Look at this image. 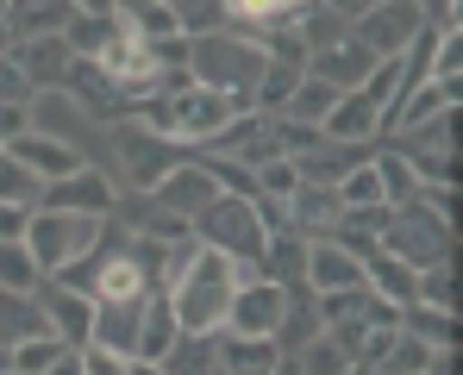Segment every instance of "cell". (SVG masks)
Here are the masks:
<instances>
[{"instance_id": "816d5d0a", "label": "cell", "mask_w": 463, "mask_h": 375, "mask_svg": "<svg viewBox=\"0 0 463 375\" xmlns=\"http://www.w3.org/2000/svg\"><path fill=\"white\" fill-rule=\"evenodd\" d=\"M345 375H388V370H383V363H351Z\"/></svg>"}, {"instance_id": "2e32d148", "label": "cell", "mask_w": 463, "mask_h": 375, "mask_svg": "<svg viewBox=\"0 0 463 375\" xmlns=\"http://www.w3.org/2000/svg\"><path fill=\"white\" fill-rule=\"evenodd\" d=\"M364 156H370L364 145H338V138L313 132V138H307L301 150H295L288 163H295V175H301V182H319V188H338V182H345V169H357Z\"/></svg>"}, {"instance_id": "f35d334b", "label": "cell", "mask_w": 463, "mask_h": 375, "mask_svg": "<svg viewBox=\"0 0 463 375\" xmlns=\"http://www.w3.org/2000/svg\"><path fill=\"white\" fill-rule=\"evenodd\" d=\"M232 19H269V25H282V19H295L307 0H220Z\"/></svg>"}, {"instance_id": "bcb514c9", "label": "cell", "mask_w": 463, "mask_h": 375, "mask_svg": "<svg viewBox=\"0 0 463 375\" xmlns=\"http://www.w3.org/2000/svg\"><path fill=\"white\" fill-rule=\"evenodd\" d=\"M51 375H88V370H81V344H70V351L51 363Z\"/></svg>"}, {"instance_id": "d4e9b609", "label": "cell", "mask_w": 463, "mask_h": 375, "mask_svg": "<svg viewBox=\"0 0 463 375\" xmlns=\"http://www.w3.org/2000/svg\"><path fill=\"white\" fill-rule=\"evenodd\" d=\"M319 306H313V288H288V306H282V325H276V351L295 357L307 338H319Z\"/></svg>"}, {"instance_id": "ee69618b", "label": "cell", "mask_w": 463, "mask_h": 375, "mask_svg": "<svg viewBox=\"0 0 463 375\" xmlns=\"http://www.w3.org/2000/svg\"><path fill=\"white\" fill-rule=\"evenodd\" d=\"M413 6H420V13H426L432 25H445V32L458 25V0H413Z\"/></svg>"}, {"instance_id": "7a4b0ae2", "label": "cell", "mask_w": 463, "mask_h": 375, "mask_svg": "<svg viewBox=\"0 0 463 375\" xmlns=\"http://www.w3.org/2000/svg\"><path fill=\"white\" fill-rule=\"evenodd\" d=\"M188 75L201 88H220V94L250 100V88L263 75V44L250 32H226V25L220 32H201V38H188Z\"/></svg>"}, {"instance_id": "ab89813d", "label": "cell", "mask_w": 463, "mask_h": 375, "mask_svg": "<svg viewBox=\"0 0 463 375\" xmlns=\"http://www.w3.org/2000/svg\"><path fill=\"white\" fill-rule=\"evenodd\" d=\"M32 100H38V94H32V81H25L19 63L0 51V107H32Z\"/></svg>"}, {"instance_id": "5bb4252c", "label": "cell", "mask_w": 463, "mask_h": 375, "mask_svg": "<svg viewBox=\"0 0 463 375\" xmlns=\"http://www.w3.org/2000/svg\"><path fill=\"white\" fill-rule=\"evenodd\" d=\"M6 57L32 81V94H57L63 75H70V38H63V32H57V38H13Z\"/></svg>"}, {"instance_id": "603a6c76", "label": "cell", "mask_w": 463, "mask_h": 375, "mask_svg": "<svg viewBox=\"0 0 463 375\" xmlns=\"http://www.w3.org/2000/svg\"><path fill=\"white\" fill-rule=\"evenodd\" d=\"M401 332L420 338L426 351H458V306H401Z\"/></svg>"}, {"instance_id": "f5cc1de1", "label": "cell", "mask_w": 463, "mask_h": 375, "mask_svg": "<svg viewBox=\"0 0 463 375\" xmlns=\"http://www.w3.org/2000/svg\"><path fill=\"white\" fill-rule=\"evenodd\" d=\"M0 375H6V370H0Z\"/></svg>"}, {"instance_id": "30bf717a", "label": "cell", "mask_w": 463, "mask_h": 375, "mask_svg": "<svg viewBox=\"0 0 463 375\" xmlns=\"http://www.w3.org/2000/svg\"><path fill=\"white\" fill-rule=\"evenodd\" d=\"M57 94H70V107H81L88 119H126V94H119V81L100 70L94 57H70V75H63Z\"/></svg>"}, {"instance_id": "8fae6325", "label": "cell", "mask_w": 463, "mask_h": 375, "mask_svg": "<svg viewBox=\"0 0 463 375\" xmlns=\"http://www.w3.org/2000/svg\"><path fill=\"white\" fill-rule=\"evenodd\" d=\"M220 194H226V188L207 175V163H201V156L175 163V169H169V175H163V182L151 188L156 207H169V213H182V220H194V213H201V207H213Z\"/></svg>"}, {"instance_id": "9a60e30c", "label": "cell", "mask_w": 463, "mask_h": 375, "mask_svg": "<svg viewBox=\"0 0 463 375\" xmlns=\"http://www.w3.org/2000/svg\"><path fill=\"white\" fill-rule=\"evenodd\" d=\"M145 300L151 295H126V300H94V332L88 344H107L113 357H138V325H145Z\"/></svg>"}, {"instance_id": "1f68e13d", "label": "cell", "mask_w": 463, "mask_h": 375, "mask_svg": "<svg viewBox=\"0 0 463 375\" xmlns=\"http://www.w3.org/2000/svg\"><path fill=\"white\" fill-rule=\"evenodd\" d=\"M338 107V88H326V81H313L301 75V88H295V100H288V113L282 119H301V126H326V113Z\"/></svg>"}, {"instance_id": "6da1fadb", "label": "cell", "mask_w": 463, "mask_h": 375, "mask_svg": "<svg viewBox=\"0 0 463 375\" xmlns=\"http://www.w3.org/2000/svg\"><path fill=\"white\" fill-rule=\"evenodd\" d=\"M232 288H238V263L220 257L213 244H194V250L182 257L175 282H169V313H175L182 338H220Z\"/></svg>"}, {"instance_id": "ffe728a7", "label": "cell", "mask_w": 463, "mask_h": 375, "mask_svg": "<svg viewBox=\"0 0 463 375\" xmlns=\"http://www.w3.org/2000/svg\"><path fill=\"white\" fill-rule=\"evenodd\" d=\"M70 19H76V0H13L0 38H57L70 32Z\"/></svg>"}, {"instance_id": "f6af8a7d", "label": "cell", "mask_w": 463, "mask_h": 375, "mask_svg": "<svg viewBox=\"0 0 463 375\" xmlns=\"http://www.w3.org/2000/svg\"><path fill=\"white\" fill-rule=\"evenodd\" d=\"M319 6H332L338 19H364L370 6H383V0H319Z\"/></svg>"}, {"instance_id": "ac0fdd59", "label": "cell", "mask_w": 463, "mask_h": 375, "mask_svg": "<svg viewBox=\"0 0 463 375\" xmlns=\"http://www.w3.org/2000/svg\"><path fill=\"white\" fill-rule=\"evenodd\" d=\"M307 288L313 295H338V288H364V257H351L332 238L307 244Z\"/></svg>"}, {"instance_id": "4316f807", "label": "cell", "mask_w": 463, "mask_h": 375, "mask_svg": "<svg viewBox=\"0 0 463 375\" xmlns=\"http://www.w3.org/2000/svg\"><path fill=\"white\" fill-rule=\"evenodd\" d=\"M364 282H370L383 300H394V306L413 300V269H407L401 257H388V250H370V257H364Z\"/></svg>"}, {"instance_id": "836d02e7", "label": "cell", "mask_w": 463, "mask_h": 375, "mask_svg": "<svg viewBox=\"0 0 463 375\" xmlns=\"http://www.w3.org/2000/svg\"><path fill=\"white\" fill-rule=\"evenodd\" d=\"M295 370H301V375H345V370H351V357L338 351L332 332H319V338H307V344L295 351Z\"/></svg>"}, {"instance_id": "277c9868", "label": "cell", "mask_w": 463, "mask_h": 375, "mask_svg": "<svg viewBox=\"0 0 463 375\" xmlns=\"http://www.w3.org/2000/svg\"><path fill=\"white\" fill-rule=\"evenodd\" d=\"M376 250L401 257L407 269L451 263V250H458V220L432 213L426 201H413V207H394V213H388V225H383V238H376Z\"/></svg>"}, {"instance_id": "e0dca14e", "label": "cell", "mask_w": 463, "mask_h": 375, "mask_svg": "<svg viewBox=\"0 0 463 375\" xmlns=\"http://www.w3.org/2000/svg\"><path fill=\"white\" fill-rule=\"evenodd\" d=\"M376 63H383V57H370V51H364V44H357V38L345 32L338 44H326V51H313V57H307V75L345 94V88H357V81L376 70Z\"/></svg>"}, {"instance_id": "7402d4cb", "label": "cell", "mask_w": 463, "mask_h": 375, "mask_svg": "<svg viewBox=\"0 0 463 375\" xmlns=\"http://www.w3.org/2000/svg\"><path fill=\"white\" fill-rule=\"evenodd\" d=\"M182 344V325H175V313H169V295H151L145 300V325H138V363H169V351Z\"/></svg>"}, {"instance_id": "83f0119b", "label": "cell", "mask_w": 463, "mask_h": 375, "mask_svg": "<svg viewBox=\"0 0 463 375\" xmlns=\"http://www.w3.org/2000/svg\"><path fill=\"white\" fill-rule=\"evenodd\" d=\"M44 269L32 263L25 238H0V295H38Z\"/></svg>"}, {"instance_id": "cb8c5ba5", "label": "cell", "mask_w": 463, "mask_h": 375, "mask_svg": "<svg viewBox=\"0 0 463 375\" xmlns=\"http://www.w3.org/2000/svg\"><path fill=\"white\" fill-rule=\"evenodd\" d=\"M25 338H51V319H44L38 295H0V351H13Z\"/></svg>"}, {"instance_id": "e575fe53", "label": "cell", "mask_w": 463, "mask_h": 375, "mask_svg": "<svg viewBox=\"0 0 463 375\" xmlns=\"http://www.w3.org/2000/svg\"><path fill=\"white\" fill-rule=\"evenodd\" d=\"M163 6L175 13L182 38H201V32H220V25H226V6H220V0H163Z\"/></svg>"}, {"instance_id": "7dc6e473", "label": "cell", "mask_w": 463, "mask_h": 375, "mask_svg": "<svg viewBox=\"0 0 463 375\" xmlns=\"http://www.w3.org/2000/svg\"><path fill=\"white\" fill-rule=\"evenodd\" d=\"M426 375H458V351H439V357H432V370Z\"/></svg>"}, {"instance_id": "4dcf8cb0", "label": "cell", "mask_w": 463, "mask_h": 375, "mask_svg": "<svg viewBox=\"0 0 463 375\" xmlns=\"http://www.w3.org/2000/svg\"><path fill=\"white\" fill-rule=\"evenodd\" d=\"M113 25H119L113 13H76L70 32H63V38H70V57H100L107 38H113Z\"/></svg>"}, {"instance_id": "8d00e7d4", "label": "cell", "mask_w": 463, "mask_h": 375, "mask_svg": "<svg viewBox=\"0 0 463 375\" xmlns=\"http://www.w3.org/2000/svg\"><path fill=\"white\" fill-rule=\"evenodd\" d=\"M250 175H257V194H269V201H288V194L301 188V175H295L288 156H269V163H257Z\"/></svg>"}, {"instance_id": "ba28073f", "label": "cell", "mask_w": 463, "mask_h": 375, "mask_svg": "<svg viewBox=\"0 0 463 375\" xmlns=\"http://www.w3.org/2000/svg\"><path fill=\"white\" fill-rule=\"evenodd\" d=\"M38 207H57V213H94V220H107V213H119V182L107 175V169H76V175H63V182H44L38 188Z\"/></svg>"}, {"instance_id": "52a82bcc", "label": "cell", "mask_w": 463, "mask_h": 375, "mask_svg": "<svg viewBox=\"0 0 463 375\" xmlns=\"http://www.w3.org/2000/svg\"><path fill=\"white\" fill-rule=\"evenodd\" d=\"M282 306H288V288H276L257 269H238V288H232V306H226V325L220 332L226 338H276Z\"/></svg>"}, {"instance_id": "8992f818", "label": "cell", "mask_w": 463, "mask_h": 375, "mask_svg": "<svg viewBox=\"0 0 463 375\" xmlns=\"http://www.w3.org/2000/svg\"><path fill=\"white\" fill-rule=\"evenodd\" d=\"M107 145L119 150V169H126V182L138 188V194H151L156 182L175 169V163H188L194 150L175 145V138H163V132H151V126H138V119H113V138Z\"/></svg>"}, {"instance_id": "7bdbcfd3", "label": "cell", "mask_w": 463, "mask_h": 375, "mask_svg": "<svg viewBox=\"0 0 463 375\" xmlns=\"http://www.w3.org/2000/svg\"><path fill=\"white\" fill-rule=\"evenodd\" d=\"M25 220H32V207H19V201H0V238H25Z\"/></svg>"}, {"instance_id": "484cf974", "label": "cell", "mask_w": 463, "mask_h": 375, "mask_svg": "<svg viewBox=\"0 0 463 375\" xmlns=\"http://www.w3.org/2000/svg\"><path fill=\"white\" fill-rule=\"evenodd\" d=\"M370 163H376V182H383V201L388 207H413L426 188H420V175H413V163L401 156V150H370Z\"/></svg>"}, {"instance_id": "44dd1931", "label": "cell", "mask_w": 463, "mask_h": 375, "mask_svg": "<svg viewBox=\"0 0 463 375\" xmlns=\"http://www.w3.org/2000/svg\"><path fill=\"white\" fill-rule=\"evenodd\" d=\"M338 213H345L338 188H319V182H301V188L288 194V225H295V231H307V238H313V231L326 238V231L338 225Z\"/></svg>"}, {"instance_id": "f546056e", "label": "cell", "mask_w": 463, "mask_h": 375, "mask_svg": "<svg viewBox=\"0 0 463 375\" xmlns=\"http://www.w3.org/2000/svg\"><path fill=\"white\" fill-rule=\"evenodd\" d=\"M70 344L51 332V338H25V344H13L6 351V375H51V363L63 357Z\"/></svg>"}, {"instance_id": "f1b7e54d", "label": "cell", "mask_w": 463, "mask_h": 375, "mask_svg": "<svg viewBox=\"0 0 463 375\" xmlns=\"http://www.w3.org/2000/svg\"><path fill=\"white\" fill-rule=\"evenodd\" d=\"M288 25L301 32L307 57H313V51H326V44H338V38L351 32V19H338V13H332V6H319V0H307V6H301V13H295Z\"/></svg>"}, {"instance_id": "4fadbf2b", "label": "cell", "mask_w": 463, "mask_h": 375, "mask_svg": "<svg viewBox=\"0 0 463 375\" xmlns=\"http://www.w3.org/2000/svg\"><path fill=\"white\" fill-rule=\"evenodd\" d=\"M6 156L19 163V169H32L38 182H63V175H76V169H88V156H81L76 145H63V138H51V132H19L13 145H6Z\"/></svg>"}, {"instance_id": "f907efd6", "label": "cell", "mask_w": 463, "mask_h": 375, "mask_svg": "<svg viewBox=\"0 0 463 375\" xmlns=\"http://www.w3.org/2000/svg\"><path fill=\"white\" fill-rule=\"evenodd\" d=\"M126 375H163V370H156V363H138V357H132V363H126Z\"/></svg>"}, {"instance_id": "74e56055", "label": "cell", "mask_w": 463, "mask_h": 375, "mask_svg": "<svg viewBox=\"0 0 463 375\" xmlns=\"http://www.w3.org/2000/svg\"><path fill=\"white\" fill-rule=\"evenodd\" d=\"M38 188H44V182H38L32 169H19V163H13V156L0 150V201H19V207H38Z\"/></svg>"}, {"instance_id": "5b68a950", "label": "cell", "mask_w": 463, "mask_h": 375, "mask_svg": "<svg viewBox=\"0 0 463 375\" xmlns=\"http://www.w3.org/2000/svg\"><path fill=\"white\" fill-rule=\"evenodd\" d=\"M188 225H194V238H201V244H213V250H220V257H232L238 269H257V263H263L269 231H263L257 207H250L244 194H220L213 207H201Z\"/></svg>"}, {"instance_id": "60d3db41", "label": "cell", "mask_w": 463, "mask_h": 375, "mask_svg": "<svg viewBox=\"0 0 463 375\" xmlns=\"http://www.w3.org/2000/svg\"><path fill=\"white\" fill-rule=\"evenodd\" d=\"M81 370L88 375H126V357H113L107 344H81Z\"/></svg>"}, {"instance_id": "3957f363", "label": "cell", "mask_w": 463, "mask_h": 375, "mask_svg": "<svg viewBox=\"0 0 463 375\" xmlns=\"http://www.w3.org/2000/svg\"><path fill=\"white\" fill-rule=\"evenodd\" d=\"M107 238V220L94 213H57V207H32L25 220V250L44 276H70L81 257H94V244Z\"/></svg>"}, {"instance_id": "9c48e42d", "label": "cell", "mask_w": 463, "mask_h": 375, "mask_svg": "<svg viewBox=\"0 0 463 375\" xmlns=\"http://www.w3.org/2000/svg\"><path fill=\"white\" fill-rule=\"evenodd\" d=\"M420 25H426V13H420L413 0H383V6H370L364 19H351V38H357L370 57H401Z\"/></svg>"}, {"instance_id": "681fc988", "label": "cell", "mask_w": 463, "mask_h": 375, "mask_svg": "<svg viewBox=\"0 0 463 375\" xmlns=\"http://www.w3.org/2000/svg\"><path fill=\"white\" fill-rule=\"evenodd\" d=\"M76 13H113V0H76Z\"/></svg>"}, {"instance_id": "7c38bea8", "label": "cell", "mask_w": 463, "mask_h": 375, "mask_svg": "<svg viewBox=\"0 0 463 375\" xmlns=\"http://www.w3.org/2000/svg\"><path fill=\"white\" fill-rule=\"evenodd\" d=\"M38 306H44V319H51V332L63 338V344H88V332H94V295L76 288V282H38Z\"/></svg>"}, {"instance_id": "d590c367", "label": "cell", "mask_w": 463, "mask_h": 375, "mask_svg": "<svg viewBox=\"0 0 463 375\" xmlns=\"http://www.w3.org/2000/svg\"><path fill=\"white\" fill-rule=\"evenodd\" d=\"M338 201H345V207H388V201H383V182H376V163H370V156H364L357 169H345Z\"/></svg>"}, {"instance_id": "c3c4849f", "label": "cell", "mask_w": 463, "mask_h": 375, "mask_svg": "<svg viewBox=\"0 0 463 375\" xmlns=\"http://www.w3.org/2000/svg\"><path fill=\"white\" fill-rule=\"evenodd\" d=\"M145 6H156V0H113V13H119V19H138Z\"/></svg>"}, {"instance_id": "d6986e66", "label": "cell", "mask_w": 463, "mask_h": 375, "mask_svg": "<svg viewBox=\"0 0 463 375\" xmlns=\"http://www.w3.org/2000/svg\"><path fill=\"white\" fill-rule=\"evenodd\" d=\"M307 231H269V244H263V263H257V276H269L276 288H307Z\"/></svg>"}, {"instance_id": "d6a6232c", "label": "cell", "mask_w": 463, "mask_h": 375, "mask_svg": "<svg viewBox=\"0 0 463 375\" xmlns=\"http://www.w3.org/2000/svg\"><path fill=\"white\" fill-rule=\"evenodd\" d=\"M407 156H420V150H458V113H439V119H426V126H413V132H394Z\"/></svg>"}, {"instance_id": "b9f144b4", "label": "cell", "mask_w": 463, "mask_h": 375, "mask_svg": "<svg viewBox=\"0 0 463 375\" xmlns=\"http://www.w3.org/2000/svg\"><path fill=\"white\" fill-rule=\"evenodd\" d=\"M19 132H32V107H0V150L13 145Z\"/></svg>"}]
</instances>
